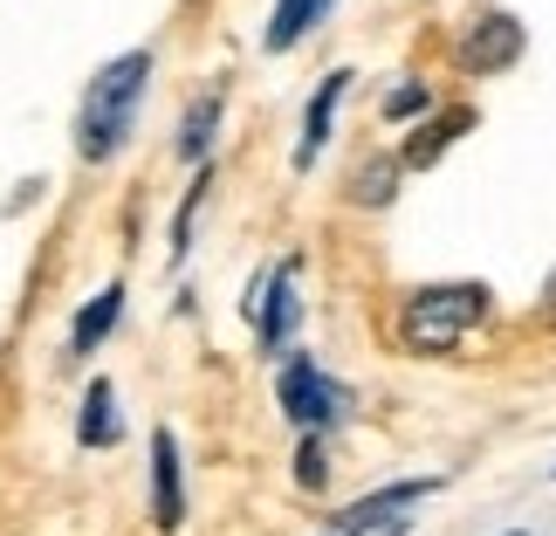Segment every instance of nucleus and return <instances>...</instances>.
<instances>
[{"label": "nucleus", "mask_w": 556, "mask_h": 536, "mask_svg": "<svg viewBox=\"0 0 556 536\" xmlns=\"http://www.w3.org/2000/svg\"><path fill=\"white\" fill-rule=\"evenodd\" d=\"M144 97H152V49H131V55L103 62L90 76V90H83V103H76V159L111 165L138 132Z\"/></svg>", "instance_id": "1"}, {"label": "nucleus", "mask_w": 556, "mask_h": 536, "mask_svg": "<svg viewBox=\"0 0 556 536\" xmlns=\"http://www.w3.org/2000/svg\"><path fill=\"white\" fill-rule=\"evenodd\" d=\"M488 310H495L488 283H419L399 310V345L419 358H454L488 324Z\"/></svg>", "instance_id": "2"}, {"label": "nucleus", "mask_w": 556, "mask_h": 536, "mask_svg": "<svg viewBox=\"0 0 556 536\" xmlns=\"http://www.w3.org/2000/svg\"><path fill=\"white\" fill-rule=\"evenodd\" d=\"M275 399H282V413H289L295 434H330V426L351 413V392L316 358H289L282 378H275Z\"/></svg>", "instance_id": "3"}, {"label": "nucleus", "mask_w": 556, "mask_h": 536, "mask_svg": "<svg viewBox=\"0 0 556 536\" xmlns=\"http://www.w3.org/2000/svg\"><path fill=\"white\" fill-rule=\"evenodd\" d=\"M426 496H440V475H405V482H384V488H371V496H357V502H344L330 516V529L337 536H392L413 509L426 502Z\"/></svg>", "instance_id": "4"}, {"label": "nucleus", "mask_w": 556, "mask_h": 536, "mask_svg": "<svg viewBox=\"0 0 556 536\" xmlns=\"http://www.w3.org/2000/svg\"><path fill=\"white\" fill-rule=\"evenodd\" d=\"M248 316H254V345L268 358L289 351L295 316H303V296H295V262H275L262 283H248Z\"/></svg>", "instance_id": "5"}, {"label": "nucleus", "mask_w": 556, "mask_h": 536, "mask_svg": "<svg viewBox=\"0 0 556 536\" xmlns=\"http://www.w3.org/2000/svg\"><path fill=\"white\" fill-rule=\"evenodd\" d=\"M152 523L165 536L186 523V461H179V434H173V426L152 434Z\"/></svg>", "instance_id": "6"}, {"label": "nucleus", "mask_w": 556, "mask_h": 536, "mask_svg": "<svg viewBox=\"0 0 556 536\" xmlns=\"http://www.w3.org/2000/svg\"><path fill=\"white\" fill-rule=\"evenodd\" d=\"M522 41H529V35H522L516 14H481L475 35L460 41V70H467V76H495V70H508V62L522 55Z\"/></svg>", "instance_id": "7"}, {"label": "nucleus", "mask_w": 556, "mask_h": 536, "mask_svg": "<svg viewBox=\"0 0 556 536\" xmlns=\"http://www.w3.org/2000/svg\"><path fill=\"white\" fill-rule=\"evenodd\" d=\"M344 90H351V70H330L324 83H316V97H309V111H303V138H295V152H289L295 173H309V165L324 159V145H330V124H337V103H344Z\"/></svg>", "instance_id": "8"}, {"label": "nucleus", "mask_w": 556, "mask_h": 536, "mask_svg": "<svg viewBox=\"0 0 556 536\" xmlns=\"http://www.w3.org/2000/svg\"><path fill=\"white\" fill-rule=\"evenodd\" d=\"M475 132V111H440V117H426L413 138H405V152H399V173H426V165H440L454 145Z\"/></svg>", "instance_id": "9"}, {"label": "nucleus", "mask_w": 556, "mask_h": 536, "mask_svg": "<svg viewBox=\"0 0 556 536\" xmlns=\"http://www.w3.org/2000/svg\"><path fill=\"white\" fill-rule=\"evenodd\" d=\"M117 316H124V283H103L90 303L76 310V324H70V358H90L103 337L117 331Z\"/></svg>", "instance_id": "10"}, {"label": "nucleus", "mask_w": 556, "mask_h": 536, "mask_svg": "<svg viewBox=\"0 0 556 536\" xmlns=\"http://www.w3.org/2000/svg\"><path fill=\"white\" fill-rule=\"evenodd\" d=\"M330 8H337V0H275V21H268V35H262L268 55H289L295 41H309L330 21Z\"/></svg>", "instance_id": "11"}, {"label": "nucleus", "mask_w": 556, "mask_h": 536, "mask_svg": "<svg viewBox=\"0 0 556 536\" xmlns=\"http://www.w3.org/2000/svg\"><path fill=\"white\" fill-rule=\"evenodd\" d=\"M76 440H83V447H117V440H124L117 385H111V378H90V392H83V413H76Z\"/></svg>", "instance_id": "12"}, {"label": "nucleus", "mask_w": 556, "mask_h": 536, "mask_svg": "<svg viewBox=\"0 0 556 536\" xmlns=\"http://www.w3.org/2000/svg\"><path fill=\"white\" fill-rule=\"evenodd\" d=\"M220 103H227V90H206V97L186 111V124H179V159H186V165H206L213 132H220Z\"/></svg>", "instance_id": "13"}, {"label": "nucleus", "mask_w": 556, "mask_h": 536, "mask_svg": "<svg viewBox=\"0 0 556 536\" xmlns=\"http://www.w3.org/2000/svg\"><path fill=\"white\" fill-rule=\"evenodd\" d=\"M206 179H213V165H200V179H192V192L179 200V221H173V269L192 254V221H200V207H206Z\"/></svg>", "instance_id": "14"}, {"label": "nucleus", "mask_w": 556, "mask_h": 536, "mask_svg": "<svg viewBox=\"0 0 556 536\" xmlns=\"http://www.w3.org/2000/svg\"><path fill=\"white\" fill-rule=\"evenodd\" d=\"M392 179H399V159H371V165H357V173H351V200L384 207V200H392Z\"/></svg>", "instance_id": "15"}, {"label": "nucleus", "mask_w": 556, "mask_h": 536, "mask_svg": "<svg viewBox=\"0 0 556 536\" xmlns=\"http://www.w3.org/2000/svg\"><path fill=\"white\" fill-rule=\"evenodd\" d=\"M426 111H433L426 83H399V90H384V124H405V117H426Z\"/></svg>", "instance_id": "16"}, {"label": "nucleus", "mask_w": 556, "mask_h": 536, "mask_svg": "<svg viewBox=\"0 0 556 536\" xmlns=\"http://www.w3.org/2000/svg\"><path fill=\"white\" fill-rule=\"evenodd\" d=\"M295 482H303V488H324V482H330L324 434H303V447H295Z\"/></svg>", "instance_id": "17"}, {"label": "nucleus", "mask_w": 556, "mask_h": 536, "mask_svg": "<svg viewBox=\"0 0 556 536\" xmlns=\"http://www.w3.org/2000/svg\"><path fill=\"white\" fill-rule=\"evenodd\" d=\"M502 536H529V529H502Z\"/></svg>", "instance_id": "18"}]
</instances>
